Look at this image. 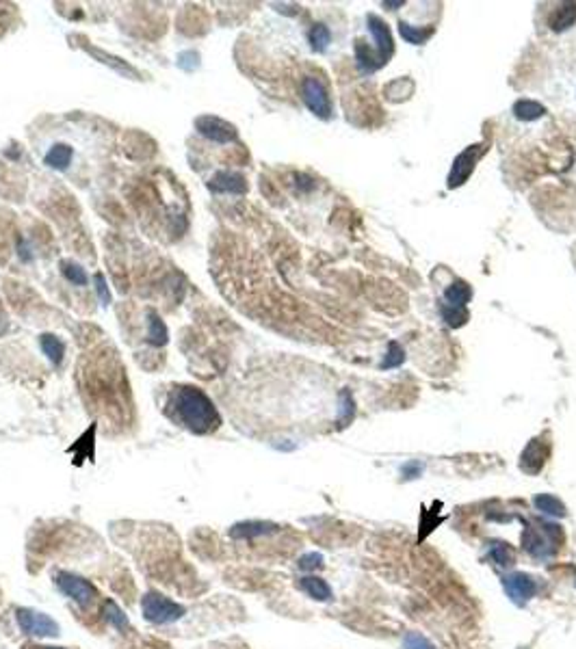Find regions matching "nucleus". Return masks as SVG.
Masks as SVG:
<instances>
[{"mask_svg": "<svg viewBox=\"0 0 576 649\" xmlns=\"http://www.w3.org/2000/svg\"><path fill=\"white\" fill-rule=\"evenodd\" d=\"M167 416L193 433H213L221 424V418L211 398L193 386H182L172 392Z\"/></svg>", "mask_w": 576, "mask_h": 649, "instance_id": "obj_1", "label": "nucleus"}, {"mask_svg": "<svg viewBox=\"0 0 576 649\" xmlns=\"http://www.w3.org/2000/svg\"><path fill=\"white\" fill-rule=\"evenodd\" d=\"M563 541V532L555 524L546 522H535L529 524L522 532V548L533 556V559H548L553 556Z\"/></svg>", "mask_w": 576, "mask_h": 649, "instance_id": "obj_2", "label": "nucleus"}, {"mask_svg": "<svg viewBox=\"0 0 576 649\" xmlns=\"http://www.w3.org/2000/svg\"><path fill=\"white\" fill-rule=\"evenodd\" d=\"M143 617L154 624H172L184 614V608L160 593H148L141 602Z\"/></svg>", "mask_w": 576, "mask_h": 649, "instance_id": "obj_3", "label": "nucleus"}, {"mask_svg": "<svg viewBox=\"0 0 576 649\" xmlns=\"http://www.w3.org/2000/svg\"><path fill=\"white\" fill-rule=\"evenodd\" d=\"M57 587L67 595V597H72L78 606H83V608H89L95 600H98V593H95V589L91 587V583H87L85 578H81V576H74V573H67V571H61V573H57Z\"/></svg>", "mask_w": 576, "mask_h": 649, "instance_id": "obj_4", "label": "nucleus"}, {"mask_svg": "<svg viewBox=\"0 0 576 649\" xmlns=\"http://www.w3.org/2000/svg\"><path fill=\"white\" fill-rule=\"evenodd\" d=\"M301 95H303V102H306V107L321 119H327L331 115V102H329V95H327V89L325 85L315 78V76H308L301 85Z\"/></svg>", "mask_w": 576, "mask_h": 649, "instance_id": "obj_5", "label": "nucleus"}, {"mask_svg": "<svg viewBox=\"0 0 576 649\" xmlns=\"http://www.w3.org/2000/svg\"><path fill=\"white\" fill-rule=\"evenodd\" d=\"M483 152H486L483 143H477V145L466 148L453 160V169H451V174H449V189H457V186H462L470 178V174L474 172V165H477V160L483 156Z\"/></svg>", "mask_w": 576, "mask_h": 649, "instance_id": "obj_6", "label": "nucleus"}, {"mask_svg": "<svg viewBox=\"0 0 576 649\" xmlns=\"http://www.w3.org/2000/svg\"><path fill=\"white\" fill-rule=\"evenodd\" d=\"M18 624H20L22 632L33 634V636H57L59 634L57 621H52L50 617H46L44 612H37V610L20 608L18 610Z\"/></svg>", "mask_w": 576, "mask_h": 649, "instance_id": "obj_7", "label": "nucleus"}, {"mask_svg": "<svg viewBox=\"0 0 576 649\" xmlns=\"http://www.w3.org/2000/svg\"><path fill=\"white\" fill-rule=\"evenodd\" d=\"M502 587H505L507 595H510V600L514 604H518V606H524L537 593L535 580L531 576H527V573H510V576H505Z\"/></svg>", "mask_w": 576, "mask_h": 649, "instance_id": "obj_8", "label": "nucleus"}, {"mask_svg": "<svg viewBox=\"0 0 576 649\" xmlns=\"http://www.w3.org/2000/svg\"><path fill=\"white\" fill-rule=\"evenodd\" d=\"M548 453H551L548 441H544L541 437L531 439L529 446H527V448L522 451V455H520V470L527 472V474H531V476L539 474L541 470H544V465H546Z\"/></svg>", "mask_w": 576, "mask_h": 649, "instance_id": "obj_9", "label": "nucleus"}, {"mask_svg": "<svg viewBox=\"0 0 576 649\" xmlns=\"http://www.w3.org/2000/svg\"><path fill=\"white\" fill-rule=\"evenodd\" d=\"M366 24H368L372 40H375V59H377L380 65H384V63H388V59L392 56V50H394L390 30L382 22V18H377V16H368Z\"/></svg>", "mask_w": 576, "mask_h": 649, "instance_id": "obj_10", "label": "nucleus"}, {"mask_svg": "<svg viewBox=\"0 0 576 649\" xmlns=\"http://www.w3.org/2000/svg\"><path fill=\"white\" fill-rule=\"evenodd\" d=\"M195 126H197V130L201 134L206 136V139L217 141V143H230V141L236 139L234 126L223 121V119H219V117H211V115L208 117H199Z\"/></svg>", "mask_w": 576, "mask_h": 649, "instance_id": "obj_11", "label": "nucleus"}, {"mask_svg": "<svg viewBox=\"0 0 576 649\" xmlns=\"http://www.w3.org/2000/svg\"><path fill=\"white\" fill-rule=\"evenodd\" d=\"M72 158H74V150L67 143H52L44 154L46 165L57 169V172H65V169L72 165Z\"/></svg>", "mask_w": 576, "mask_h": 649, "instance_id": "obj_12", "label": "nucleus"}, {"mask_svg": "<svg viewBox=\"0 0 576 649\" xmlns=\"http://www.w3.org/2000/svg\"><path fill=\"white\" fill-rule=\"evenodd\" d=\"M211 191L215 193H243L245 191V180L241 174H232V172H223L219 176H215L208 182Z\"/></svg>", "mask_w": 576, "mask_h": 649, "instance_id": "obj_13", "label": "nucleus"}, {"mask_svg": "<svg viewBox=\"0 0 576 649\" xmlns=\"http://www.w3.org/2000/svg\"><path fill=\"white\" fill-rule=\"evenodd\" d=\"M472 290L466 282H455L447 288L445 292V305L449 307H459V310H466V303L470 301Z\"/></svg>", "mask_w": 576, "mask_h": 649, "instance_id": "obj_14", "label": "nucleus"}, {"mask_svg": "<svg viewBox=\"0 0 576 649\" xmlns=\"http://www.w3.org/2000/svg\"><path fill=\"white\" fill-rule=\"evenodd\" d=\"M299 587L306 591L312 600H319V602H327L331 597V589H329V585L325 583L323 578H315V576L301 578Z\"/></svg>", "mask_w": 576, "mask_h": 649, "instance_id": "obj_15", "label": "nucleus"}, {"mask_svg": "<svg viewBox=\"0 0 576 649\" xmlns=\"http://www.w3.org/2000/svg\"><path fill=\"white\" fill-rule=\"evenodd\" d=\"M276 530H278V526L276 524H269V522H245V524L234 526L232 535L234 537H241V539H252V537L269 535V532H276Z\"/></svg>", "mask_w": 576, "mask_h": 649, "instance_id": "obj_16", "label": "nucleus"}, {"mask_svg": "<svg viewBox=\"0 0 576 649\" xmlns=\"http://www.w3.org/2000/svg\"><path fill=\"white\" fill-rule=\"evenodd\" d=\"M576 22V5L574 3H563L548 20L553 30H568Z\"/></svg>", "mask_w": 576, "mask_h": 649, "instance_id": "obj_17", "label": "nucleus"}, {"mask_svg": "<svg viewBox=\"0 0 576 649\" xmlns=\"http://www.w3.org/2000/svg\"><path fill=\"white\" fill-rule=\"evenodd\" d=\"M533 504H535L537 511H541V513H546V516H553V518H563L565 516V504L559 498L551 496V494L535 496Z\"/></svg>", "mask_w": 576, "mask_h": 649, "instance_id": "obj_18", "label": "nucleus"}, {"mask_svg": "<svg viewBox=\"0 0 576 649\" xmlns=\"http://www.w3.org/2000/svg\"><path fill=\"white\" fill-rule=\"evenodd\" d=\"M544 113H546V109L541 107L539 102H533V100H518L516 105H514V115H516L520 121L539 119Z\"/></svg>", "mask_w": 576, "mask_h": 649, "instance_id": "obj_19", "label": "nucleus"}, {"mask_svg": "<svg viewBox=\"0 0 576 649\" xmlns=\"http://www.w3.org/2000/svg\"><path fill=\"white\" fill-rule=\"evenodd\" d=\"M490 561L496 567H512L516 563V554L507 543H492L490 545Z\"/></svg>", "mask_w": 576, "mask_h": 649, "instance_id": "obj_20", "label": "nucleus"}, {"mask_svg": "<svg viewBox=\"0 0 576 649\" xmlns=\"http://www.w3.org/2000/svg\"><path fill=\"white\" fill-rule=\"evenodd\" d=\"M399 32H401V37L408 42V44H414V46H418V44H425L429 37H431V28H418V26H410V24H405V22H401L399 24Z\"/></svg>", "mask_w": 576, "mask_h": 649, "instance_id": "obj_21", "label": "nucleus"}, {"mask_svg": "<svg viewBox=\"0 0 576 649\" xmlns=\"http://www.w3.org/2000/svg\"><path fill=\"white\" fill-rule=\"evenodd\" d=\"M42 349H44V353L48 355V359H50L52 364H59V362L63 359L65 345L61 343V340H59L57 335H44V338H42Z\"/></svg>", "mask_w": 576, "mask_h": 649, "instance_id": "obj_22", "label": "nucleus"}, {"mask_svg": "<svg viewBox=\"0 0 576 649\" xmlns=\"http://www.w3.org/2000/svg\"><path fill=\"white\" fill-rule=\"evenodd\" d=\"M331 35H329V28L323 26V24H317L312 30H310V44L315 50H325L327 44H329Z\"/></svg>", "mask_w": 576, "mask_h": 649, "instance_id": "obj_23", "label": "nucleus"}, {"mask_svg": "<svg viewBox=\"0 0 576 649\" xmlns=\"http://www.w3.org/2000/svg\"><path fill=\"white\" fill-rule=\"evenodd\" d=\"M105 617H107V621H111L115 628H128L126 614L119 610V606H117L115 602H107V604H105Z\"/></svg>", "mask_w": 576, "mask_h": 649, "instance_id": "obj_24", "label": "nucleus"}, {"mask_svg": "<svg viewBox=\"0 0 576 649\" xmlns=\"http://www.w3.org/2000/svg\"><path fill=\"white\" fill-rule=\"evenodd\" d=\"M442 316H445V321L451 325V327H457V325H464L466 323V318H468V312L466 310H459V307H449V305H445L442 303Z\"/></svg>", "mask_w": 576, "mask_h": 649, "instance_id": "obj_25", "label": "nucleus"}, {"mask_svg": "<svg viewBox=\"0 0 576 649\" xmlns=\"http://www.w3.org/2000/svg\"><path fill=\"white\" fill-rule=\"evenodd\" d=\"M403 359H405L403 349H401L396 343H390V345H388V357L382 362V368H384V370H386V368H396V366L403 364Z\"/></svg>", "mask_w": 576, "mask_h": 649, "instance_id": "obj_26", "label": "nucleus"}, {"mask_svg": "<svg viewBox=\"0 0 576 649\" xmlns=\"http://www.w3.org/2000/svg\"><path fill=\"white\" fill-rule=\"evenodd\" d=\"M403 649H435L423 634L418 632H410L408 636L403 638Z\"/></svg>", "mask_w": 576, "mask_h": 649, "instance_id": "obj_27", "label": "nucleus"}, {"mask_svg": "<svg viewBox=\"0 0 576 649\" xmlns=\"http://www.w3.org/2000/svg\"><path fill=\"white\" fill-rule=\"evenodd\" d=\"M150 340L156 345L167 343V329H165V325L158 316H152V321H150Z\"/></svg>", "mask_w": 576, "mask_h": 649, "instance_id": "obj_28", "label": "nucleus"}, {"mask_svg": "<svg viewBox=\"0 0 576 649\" xmlns=\"http://www.w3.org/2000/svg\"><path fill=\"white\" fill-rule=\"evenodd\" d=\"M63 273H65V278L70 280L72 284H76V286H85V284H87L85 268H81V266H76V264H65V266H63Z\"/></svg>", "mask_w": 576, "mask_h": 649, "instance_id": "obj_29", "label": "nucleus"}, {"mask_svg": "<svg viewBox=\"0 0 576 649\" xmlns=\"http://www.w3.org/2000/svg\"><path fill=\"white\" fill-rule=\"evenodd\" d=\"M321 561H323L321 554H308V556H303V559L299 561V567H301V569H317V567L323 565Z\"/></svg>", "mask_w": 576, "mask_h": 649, "instance_id": "obj_30", "label": "nucleus"}, {"mask_svg": "<svg viewBox=\"0 0 576 649\" xmlns=\"http://www.w3.org/2000/svg\"><path fill=\"white\" fill-rule=\"evenodd\" d=\"M421 470H423V465H421V463H410V465H405V468H403V474L408 476V478H414V476H418V474H421Z\"/></svg>", "mask_w": 576, "mask_h": 649, "instance_id": "obj_31", "label": "nucleus"}, {"mask_svg": "<svg viewBox=\"0 0 576 649\" xmlns=\"http://www.w3.org/2000/svg\"><path fill=\"white\" fill-rule=\"evenodd\" d=\"M37 649H63V647H37Z\"/></svg>", "mask_w": 576, "mask_h": 649, "instance_id": "obj_32", "label": "nucleus"}, {"mask_svg": "<svg viewBox=\"0 0 576 649\" xmlns=\"http://www.w3.org/2000/svg\"><path fill=\"white\" fill-rule=\"evenodd\" d=\"M522 649H527V647H522Z\"/></svg>", "mask_w": 576, "mask_h": 649, "instance_id": "obj_33", "label": "nucleus"}]
</instances>
